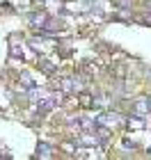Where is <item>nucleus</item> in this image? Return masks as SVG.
I'll return each mask as SVG.
<instances>
[{
	"mask_svg": "<svg viewBox=\"0 0 151 160\" xmlns=\"http://www.w3.org/2000/svg\"><path fill=\"white\" fill-rule=\"evenodd\" d=\"M149 105H151V103H149ZM149 105H147V101H138V108H135V110H138V112H147Z\"/></svg>",
	"mask_w": 151,
	"mask_h": 160,
	"instance_id": "1",
	"label": "nucleus"
}]
</instances>
